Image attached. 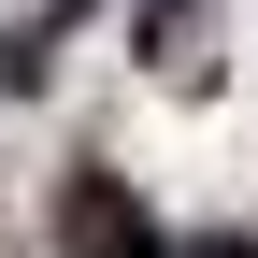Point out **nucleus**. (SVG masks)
<instances>
[{"instance_id":"nucleus-1","label":"nucleus","mask_w":258,"mask_h":258,"mask_svg":"<svg viewBox=\"0 0 258 258\" xmlns=\"http://www.w3.org/2000/svg\"><path fill=\"white\" fill-rule=\"evenodd\" d=\"M57 258H158V230H144V201L115 172H72L57 186Z\"/></svg>"},{"instance_id":"nucleus-2","label":"nucleus","mask_w":258,"mask_h":258,"mask_svg":"<svg viewBox=\"0 0 258 258\" xmlns=\"http://www.w3.org/2000/svg\"><path fill=\"white\" fill-rule=\"evenodd\" d=\"M201 43H215V0H144V57L158 72H201Z\"/></svg>"},{"instance_id":"nucleus-3","label":"nucleus","mask_w":258,"mask_h":258,"mask_svg":"<svg viewBox=\"0 0 258 258\" xmlns=\"http://www.w3.org/2000/svg\"><path fill=\"white\" fill-rule=\"evenodd\" d=\"M186 258H258V244H244V230H201V244H186Z\"/></svg>"}]
</instances>
